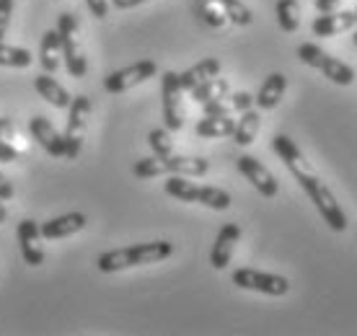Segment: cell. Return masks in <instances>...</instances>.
<instances>
[{"mask_svg":"<svg viewBox=\"0 0 357 336\" xmlns=\"http://www.w3.org/2000/svg\"><path fill=\"white\" fill-rule=\"evenodd\" d=\"M272 151L280 155V160L285 163L287 171L295 176V181H298L301 189L308 194V199L316 204V210H319V215L324 217V222H326L331 230H337V233L347 230V215L342 210V204L337 202V197L331 194L329 186L324 184L321 178L311 171L308 160L303 158V153L298 151L295 140H290L287 135H275V137H272Z\"/></svg>","mask_w":357,"mask_h":336,"instance_id":"6da1fadb","label":"cell"},{"mask_svg":"<svg viewBox=\"0 0 357 336\" xmlns=\"http://www.w3.org/2000/svg\"><path fill=\"white\" fill-rule=\"evenodd\" d=\"M174 254V243L169 240H151V243H135L127 248H114L101 254L96 261L98 272L104 275H114L122 269H132V266H145V264H158Z\"/></svg>","mask_w":357,"mask_h":336,"instance_id":"7a4b0ae2","label":"cell"},{"mask_svg":"<svg viewBox=\"0 0 357 336\" xmlns=\"http://www.w3.org/2000/svg\"><path fill=\"white\" fill-rule=\"evenodd\" d=\"M166 194L178 199V202H195V204H205L210 210H218V213H223L231 207V194L220 189V186H197L189 181V176H178V174H169L166 178Z\"/></svg>","mask_w":357,"mask_h":336,"instance_id":"3957f363","label":"cell"},{"mask_svg":"<svg viewBox=\"0 0 357 336\" xmlns=\"http://www.w3.org/2000/svg\"><path fill=\"white\" fill-rule=\"evenodd\" d=\"M298 60L308 65V68H316L319 72H324L337 86H352V80H355V70L349 68L347 62L331 57L326 49L316 47L313 42H305V45L298 47Z\"/></svg>","mask_w":357,"mask_h":336,"instance_id":"277c9868","label":"cell"},{"mask_svg":"<svg viewBox=\"0 0 357 336\" xmlns=\"http://www.w3.org/2000/svg\"><path fill=\"white\" fill-rule=\"evenodd\" d=\"M57 31L63 39V62L73 78H83L89 72V60L78 45V18L73 13H60L57 16Z\"/></svg>","mask_w":357,"mask_h":336,"instance_id":"5b68a950","label":"cell"},{"mask_svg":"<svg viewBox=\"0 0 357 336\" xmlns=\"http://www.w3.org/2000/svg\"><path fill=\"white\" fill-rule=\"evenodd\" d=\"M233 284L241 287V290L251 292H261V295H269V298H285L290 292V280L282 275H272V272H259V269H236L233 272Z\"/></svg>","mask_w":357,"mask_h":336,"instance_id":"8992f818","label":"cell"},{"mask_svg":"<svg viewBox=\"0 0 357 336\" xmlns=\"http://www.w3.org/2000/svg\"><path fill=\"white\" fill-rule=\"evenodd\" d=\"M68 127H65V158L75 160L81 155L83 135H86V124L91 116V98L89 96H73L70 107H68Z\"/></svg>","mask_w":357,"mask_h":336,"instance_id":"52a82bcc","label":"cell"},{"mask_svg":"<svg viewBox=\"0 0 357 336\" xmlns=\"http://www.w3.org/2000/svg\"><path fill=\"white\" fill-rule=\"evenodd\" d=\"M184 89L178 83V72L166 70L161 78V98H163V127L169 132H178L184 127Z\"/></svg>","mask_w":357,"mask_h":336,"instance_id":"ba28073f","label":"cell"},{"mask_svg":"<svg viewBox=\"0 0 357 336\" xmlns=\"http://www.w3.org/2000/svg\"><path fill=\"white\" fill-rule=\"evenodd\" d=\"M155 72H158V65L153 60L132 62V65H127L122 70L109 72L107 78H104V89H107L109 93H125V91L140 86L145 80H151Z\"/></svg>","mask_w":357,"mask_h":336,"instance_id":"9c48e42d","label":"cell"},{"mask_svg":"<svg viewBox=\"0 0 357 336\" xmlns=\"http://www.w3.org/2000/svg\"><path fill=\"white\" fill-rule=\"evenodd\" d=\"M238 171H241L243 176H246V181H249L261 197H267V199L277 197L280 184H277V178L272 176V171H269L259 158H254V155H241V158H238Z\"/></svg>","mask_w":357,"mask_h":336,"instance_id":"30bf717a","label":"cell"},{"mask_svg":"<svg viewBox=\"0 0 357 336\" xmlns=\"http://www.w3.org/2000/svg\"><path fill=\"white\" fill-rule=\"evenodd\" d=\"M18 248L21 257L29 266H42L45 264V248H42V228L36 220H21L18 222Z\"/></svg>","mask_w":357,"mask_h":336,"instance_id":"8fae6325","label":"cell"},{"mask_svg":"<svg viewBox=\"0 0 357 336\" xmlns=\"http://www.w3.org/2000/svg\"><path fill=\"white\" fill-rule=\"evenodd\" d=\"M29 130H31V137H34L52 158H65V137L54 130V124L50 122L47 116H42V114L31 116V119H29Z\"/></svg>","mask_w":357,"mask_h":336,"instance_id":"7c38bea8","label":"cell"},{"mask_svg":"<svg viewBox=\"0 0 357 336\" xmlns=\"http://www.w3.org/2000/svg\"><path fill=\"white\" fill-rule=\"evenodd\" d=\"M357 26V13L355 10H329V13H321V16L313 18L311 24V34L313 36H337L342 31H349V29Z\"/></svg>","mask_w":357,"mask_h":336,"instance_id":"4fadbf2b","label":"cell"},{"mask_svg":"<svg viewBox=\"0 0 357 336\" xmlns=\"http://www.w3.org/2000/svg\"><path fill=\"white\" fill-rule=\"evenodd\" d=\"M238 238H241V228L236 222H225L223 228L218 230V238H215L213 251H210V264L215 269H225V266L231 264Z\"/></svg>","mask_w":357,"mask_h":336,"instance_id":"5bb4252c","label":"cell"},{"mask_svg":"<svg viewBox=\"0 0 357 336\" xmlns=\"http://www.w3.org/2000/svg\"><path fill=\"white\" fill-rule=\"evenodd\" d=\"M86 225H89V217H86L83 213L60 215V217H52V220L42 222V238H47V240L68 238V236L81 233Z\"/></svg>","mask_w":357,"mask_h":336,"instance_id":"9a60e30c","label":"cell"},{"mask_svg":"<svg viewBox=\"0 0 357 336\" xmlns=\"http://www.w3.org/2000/svg\"><path fill=\"white\" fill-rule=\"evenodd\" d=\"M202 107H205L207 116H231L236 112H246V109L254 107V96L249 91H238V93H225L223 98L207 101Z\"/></svg>","mask_w":357,"mask_h":336,"instance_id":"2e32d148","label":"cell"},{"mask_svg":"<svg viewBox=\"0 0 357 336\" xmlns=\"http://www.w3.org/2000/svg\"><path fill=\"white\" fill-rule=\"evenodd\" d=\"M215 75H220V60L218 57H207V60L192 65L189 70L178 72V83H181V89L187 91V93H192L197 86H202L205 80L215 78Z\"/></svg>","mask_w":357,"mask_h":336,"instance_id":"e0dca14e","label":"cell"},{"mask_svg":"<svg viewBox=\"0 0 357 336\" xmlns=\"http://www.w3.org/2000/svg\"><path fill=\"white\" fill-rule=\"evenodd\" d=\"M163 163V174H178V176H189V178H199L210 171V160L205 158H189V155H169V158H161Z\"/></svg>","mask_w":357,"mask_h":336,"instance_id":"ac0fdd59","label":"cell"},{"mask_svg":"<svg viewBox=\"0 0 357 336\" xmlns=\"http://www.w3.org/2000/svg\"><path fill=\"white\" fill-rule=\"evenodd\" d=\"M285 89H287V78L282 72H272L267 75L264 80V86L259 89V93L254 96V104L261 109V112H269V109H275L282 96H285Z\"/></svg>","mask_w":357,"mask_h":336,"instance_id":"d6986e66","label":"cell"},{"mask_svg":"<svg viewBox=\"0 0 357 336\" xmlns=\"http://www.w3.org/2000/svg\"><path fill=\"white\" fill-rule=\"evenodd\" d=\"M34 89H36V93L45 98L47 104H52L54 109H68V107H70L73 96L63 89V86H60V83H57V80L52 78V75H50V72H45V75H36Z\"/></svg>","mask_w":357,"mask_h":336,"instance_id":"ffe728a7","label":"cell"},{"mask_svg":"<svg viewBox=\"0 0 357 336\" xmlns=\"http://www.w3.org/2000/svg\"><path fill=\"white\" fill-rule=\"evenodd\" d=\"M60 60H63V39H60V31L52 29L42 36V45H39V65L42 70L52 75L57 68H60Z\"/></svg>","mask_w":357,"mask_h":336,"instance_id":"44dd1931","label":"cell"},{"mask_svg":"<svg viewBox=\"0 0 357 336\" xmlns=\"http://www.w3.org/2000/svg\"><path fill=\"white\" fill-rule=\"evenodd\" d=\"M195 132L205 140H220V137H233L236 132V119L231 116H207L199 119L195 127Z\"/></svg>","mask_w":357,"mask_h":336,"instance_id":"7402d4cb","label":"cell"},{"mask_svg":"<svg viewBox=\"0 0 357 336\" xmlns=\"http://www.w3.org/2000/svg\"><path fill=\"white\" fill-rule=\"evenodd\" d=\"M259 127H261L259 112H254V109L241 112V119H236V132H233L236 145H241V148L251 145V142L257 140V135H259Z\"/></svg>","mask_w":357,"mask_h":336,"instance_id":"603a6c76","label":"cell"},{"mask_svg":"<svg viewBox=\"0 0 357 336\" xmlns=\"http://www.w3.org/2000/svg\"><path fill=\"white\" fill-rule=\"evenodd\" d=\"M225 93H231V83L220 75H215V78L205 80L202 86H197L192 91V98H195L197 104H207V101H215V98H223Z\"/></svg>","mask_w":357,"mask_h":336,"instance_id":"cb8c5ba5","label":"cell"},{"mask_svg":"<svg viewBox=\"0 0 357 336\" xmlns=\"http://www.w3.org/2000/svg\"><path fill=\"white\" fill-rule=\"evenodd\" d=\"M277 24L285 34H293L301 29V16H298V0H277L275 6Z\"/></svg>","mask_w":357,"mask_h":336,"instance_id":"d4e9b609","label":"cell"},{"mask_svg":"<svg viewBox=\"0 0 357 336\" xmlns=\"http://www.w3.org/2000/svg\"><path fill=\"white\" fill-rule=\"evenodd\" d=\"M215 6H220V10L225 13V18L236 24V26H249L254 21V13L251 8L243 3V0H213Z\"/></svg>","mask_w":357,"mask_h":336,"instance_id":"484cf974","label":"cell"},{"mask_svg":"<svg viewBox=\"0 0 357 336\" xmlns=\"http://www.w3.org/2000/svg\"><path fill=\"white\" fill-rule=\"evenodd\" d=\"M34 62L29 49H21V47H8L0 42V68H29Z\"/></svg>","mask_w":357,"mask_h":336,"instance_id":"4316f807","label":"cell"},{"mask_svg":"<svg viewBox=\"0 0 357 336\" xmlns=\"http://www.w3.org/2000/svg\"><path fill=\"white\" fill-rule=\"evenodd\" d=\"M148 145H151V151L158 155V158H169L174 155V140H171V132L166 127H158V130H151L148 135Z\"/></svg>","mask_w":357,"mask_h":336,"instance_id":"83f0119b","label":"cell"},{"mask_svg":"<svg viewBox=\"0 0 357 336\" xmlns=\"http://www.w3.org/2000/svg\"><path fill=\"white\" fill-rule=\"evenodd\" d=\"M195 8H197V13H199V18L205 21L207 26H213V29H220V26H225V13L223 10H218L215 8V3L213 0H197L195 3Z\"/></svg>","mask_w":357,"mask_h":336,"instance_id":"f1b7e54d","label":"cell"},{"mask_svg":"<svg viewBox=\"0 0 357 336\" xmlns=\"http://www.w3.org/2000/svg\"><path fill=\"white\" fill-rule=\"evenodd\" d=\"M132 174L137 178H155V176H166L163 174V163L158 155H153V158H143L137 160L132 166Z\"/></svg>","mask_w":357,"mask_h":336,"instance_id":"f546056e","label":"cell"},{"mask_svg":"<svg viewBox=\"0 0 357 336\" xmlns=\"http://www.w3.org/2000/svg\"><path fill=\"white\" fill-rule=\"evenodd\" d=\"M13 6H16V0H0V42H3V36L8 31L10 16H13Z\"/></svg>","mask_w":357,"mask_h":336,"instance_id":"4dcf8cb0","label":"cell"},{"mask_svg":"<svg viewBox=\"0 0 357 336\" xmlns=\"http://www.w3.org/2000/svg\"><path fill=\"white\" fill-rule=\"evenodd\" d=\"M18 158H21V155H18L16 145L8 140H0V160H3V163H16Z\"/></svg>","mask_w":357,"mask_h":336,"instance_id":"1f68e13d","label":"cell"},{"mask_svg":"<svg viewBox=\"0 0 357 336\" xmlns=\"http://www.w3.org/2000/svg\"><path fill=\"white\" fill-rule=\"evenodd\" d=\"M89 10L96 18H107L109 16V0H86Z\"/></svg>","mask_w":357,"mask_h":336,"instance_id":"d6a6232c","label":"cell"},{"mask_svg":"<svg viewBox=\"0 0 357 336\" xmlns=\"http://www.w3.org/2000/svg\"><path fill=\"white\" fill-rule=\"evenodd\" d=\"M0 140H8V142L16 140V127H13V122H10L8 116H0Z\"/></svg>","mask_w":357,"mask_h":336,"instance_id":"836d02e7","label":"cell"},{"mask_svg":"<svg viewBox=\"0 0 357 336\" xmlns=\"http://www.w3.org/2000/svg\"><path fill=\"white\" fill-rule=\"evenodd\" d=\"M13 194H16V192H13V184L0 174V197H3V199H13Z\"/></svg>","mask_w":357,"mask_h":336,"instance_id":"e575fe53","label":"cell"},{"mask_svg":"<svg viewBox=\"0 0 357 336\" xmlns=\"http://www.w3.org/2000/svg\"><path fill=\"white\" fill-rule=\"evenodd\" d=\"M148 0H112V6L119 10H130V8H137V6H143Z\"/></svg>","mask_w":357,"mask_h":336,"instance_id":"d590c367","label":"cell"},{"mask_svg":"<svg viewBox=\"0 0 357 336\" xmlns=\"http://www.w3.org/2000/svg\"><path fill=\"white\" fill-rule=\"evenodd\" d=\"M316 3V10L319 13H329V10H337V3L340 0H313Z\"/></svg>","mask_w":357,"mask_h":336,"instance_id":"8d00e7d4","label":"cell"},{"mask_svg":"<svg viewBox=\"0 0 357 336\" xmlns=\"http://www.w3.org/2000/svg\"><path fill=\"white\" fill-rule=\"evenodd\" d=\"M8 220V210H6V199L0 197V225Z\"/></svg>","mask_w":357,"mask_h":336,"instance_id":"74e56055","label":"cell"},{"mask_svg":"<svg viewBox=\"0 0 357 336\" xmlns=\"http://www.w3.org/2000/svg\"><path fill=\"white\" fill-rule=\"evenodd\" d=\"M352 45H355V47H357V31H355V36H352Z\"/></svg>","mask_w":357,"mask_h":336,"instance_id":"f35d334b","label":"cell"},{"mask_svg":"<svg viewBox=\"0 0 357 336\" xmlns=\"http://www.w3.org/2000/svg\"><path fill=\"white\" fill-rule=\"evenodd\" d=\"M355 13H357V10H355Z\"/></svg>","mask_w":357,"mask_h":336,"instance_id":"ab89813d","label":"cell"}]
</instances>
